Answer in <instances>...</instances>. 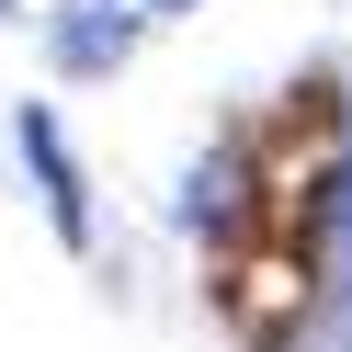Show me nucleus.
<instances>
[{"mask_svg": "<svg viewBox=\"0 0 352 352\" xmlns=\"http://www.w3.org/2000/svg\"><path fill=\"white\" fill-rule=\"evenodd\" d=\"M23 160H34V182H46L57 239H80V228H91V205H80V170H69V148H57V114H23Z\"/></svg>", "mask_w": 352, "mask_h": 352, "instance_id": "obj_1", "label": "nucleus"}, {"mask_svg": "<svg viewBox=\"0 0 352 352\" xmlns=\"http://www.w3.org/2000/svg\"><path fill=\"white\" fill-rule=\"evenodd\" d=\"M57 57H69V69H114L125 23H114V12H80V23H57Z\"/></svg>", "mask_w": 352, "mask_h": 352, "instance_id": "obj_2", "label": "nucleus"}, {"mask_svg": "<svg viewBox=\"0 0 352 352\" xmlns=\"http://www.w3.org/2000/svg\"><path fill=\"white\" fill-rule=\"evenodd\" d=\"M341 273H352V160H341Z\"/></svg>", "mask_w": 352, "mask_h": 352, "instance_id": "obj_3", "label": "nucleus"}, {"mask_svg": "<svg viewBox=\"0 0 352 352\" xmlns=\"http://www.w3.org/2000/svg\"><path fill=\"white\" fill-rule=\"evenodd\" d=\"M125 12H182V0H125Z\"/></svg>", "mask_w": 352, "mask_h": 352, "instance_id": "obj_4", "label": "nucleus"}]
</instances>
